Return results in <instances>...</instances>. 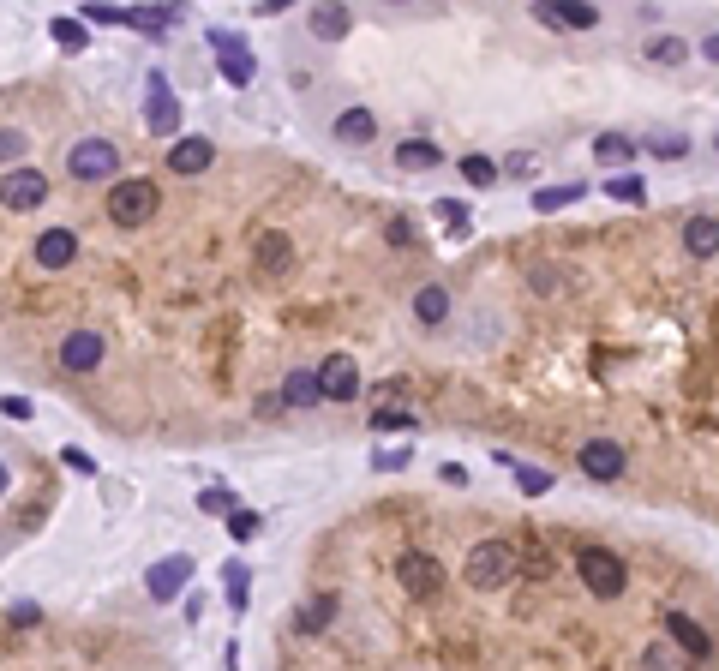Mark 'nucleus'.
I'll return each mask as SVG.
<instances>
[{
    "label": "nucleus",
    "instance_id": "nucleus-46",
    "mask_svg": "<svg viewBox=\"0 0 719 671\" xmlns=\"http://www.w3.org/2000/svg\"><path fill=\"white\" fill-rule=\"evenodd\" d=\"M6 480H12V474H6V468H0V492H6Z\"/></svg>",
    "mask_w": 719,
    "mask_h": 671
},
{
    "label": "nucleus",
    "instance_id": "nucleus-38",
    "mask_svg": "<svg viewBox=\"0 0 719 671\" xmlns=\"http://www.w3.org/2000/svg\"><path fill=\"white\" fill-rule=\"evenodd\" d=\"M24 150H30V144H24V132H18V126H0V162H18Z\"/></svg>",
    "mask_w": 719,
    "mask_h": 671
},
{
    "label": "nucleus",
    "instance_id": "nucleus-36",
    "mask_svg": "<svg viewBox=\"0 0 719 671\" xmlns=\"http://www.w3.org/2000/svg\"><path fill=\"white\" fill-rule=\"evenodd\" d=\"M258 528H264V516H258V510H234V516H228V534H234L240 546H246V540H258Z\"/></svg>",
    "mask_w": 719,
    "mask_h": 671
},
{
    "label": "nucleus",
    "instance_id": "nucleus-23",
    "mask_svg": "<svg viewBox=\"0 0 719 671\" xmlns=\"http://www.w3.org/2000/svg\"><path fill=\"white\" fill-rule=\"evenodd\" d=\"M594 156H600L606 168H624V162L636 156V138H624V132H600V138H594Z\"/></svg>",
    "mask_w": 719,
    "mask_h": 671
},
{
    "label": "nucleus",
    "instance_id": "nucleus-13",
    "mask_svg": "<svg viewBox=\"0 0 719 671\" xmlns=\"http://www.w3.org/2000/svg\"><path fill=\"white\" fill-rule=\"evenodd\" d=\"M582 474H594V480H618V474H624V450H618L612 438L582 444Z\"/></svg>",
    "mask_w": 719,
    "mask_h": 671
},
{
    "label": "nucleus",
    "instance_id": "nucleus-5",
    "mask_svg": "<svg viewBox=\"0 0 719 671\" xmlns=\"http://www.w3.org/2000/svg\"><path fill=\"white\" fill-rule=\"evenodd\" d=\"M396 582L414 594V600H432L450 576H444V564L432 558V552H402V564H396Z\"/></svg>",
    "mask_w": 719,
    "mask_h": 671
},
{
    "label": "nucleus",
    "instance_id": "nucleus-47",
    "mask_svg": "<svg viewBox=\"0 0 719 671\" xmlns=\"http://www.w3.org/2000/svg\"><path fill=\"white\" fill-rule=\"evenodd\" d=\"M714 144H719V138H714Z\"/></svg>",
    "mask_w": 719,
    "mask_h": 671
},
{
    "label": "nucleus",
    "instance_id": "nucleus-32",
    "mask_svg": "<svg viewBox=\"0 0 719 671\" xmlns=\"http://www.w3.org/2000/svg\"><path fill=\"white\" fill-rule=\"evenodd\" d=\"M48 36H54V42H60V48H72V54H78V48H84V42H90V36H84V24H78V18H54V24H48Z\"/></svg>",
    "mask_w": 719,
    "mask_h": 671
},
{
    "label": "nucleus",
    "instance_id": "nucleus-45",
    "mask_svg": "<svg viewBox=\"0 0 719 671\" xmlns=\"http://www.w3.org/2000/svg\"><path fill=\"white\" fill-rule=\"evenodd\" d=\"M702 54H708V60H719V30L708 36V42H702Z\"/></svg>",
    "mask_w": 719,
    "mask_h": 671
},
{
    "label": "nucleus",
    "instance_id": "nucleus-30",
    "mask_svg": "<svg viewBox=\"0 0 719 671\" xmlns=\"http://www.w3.org/2000/svg\"><path fill=\"white\" fill-rule=\"evenodd\" d=\"M648 150H654V156H666V162H678V156L690 150V138H684V132H660V126H654V132H648Z\"/></svg>",
    "mask_w": 719,
    "mask_h": 671
},
{
    "label": "nucleus",
    "instance_id": "nucleus-39",
    "mask_svg": "<svg viewBox=\"0 0 719 671\" xmlns=\"http://www.w3.org/2000/svg\"><path fill=\"white\" fill-rule=\"evenodd\" d=\"M84 18H90V24H126V6H102V0H90Z\"/></svg>",
    "mask_w": 719,
    "mask_h": 671
},
{
    "label": "nucleus",
    "instance_id": "nucleus-8",
    "mask_svg": "<svg viewBox=\"0 0 719 671\" xmlns=\"http://www.w3.org/2000/svg\"><path fill=\"white\" fill-rule=\"evenodd\" d=\"M210 48H222V78H228V84H252L258 60L246 54V42H240L234 30H210Z\"/></svg>",
    "mask_w": 719,
    "mask_h": 671
},
{
    "label": "nucleus",
    "instance_id": "nucleus-2",
    "mask_svg": "<svg viewBox=\"0 0 719 671\" xmlns=\"http://www.w3.org/2000/svg\"><path fill=\"white\" fill-rule=\"evenodd\" d=\"M156 210H162L156 180H120V186L108 192V216H114V228H144Z\"/></svg>",
    "mask_w": 719,
    "mask_h": 671
},
{
    "label": "nucleus",
    "instance_id": "nucleus-14",
    "mask_svg": "<svg viewBox=\"0 0 719 671\" xmlns=\"http://www.w3.org/2000/svg\"><path fill=\"white\" fill-rule=\"evenodd\" d=\"M546 24H570V30H594L600 24V6H588V0H552V6H534Z\"/></svg>",
    "mask_w": 719,
    "mask_h": 671
},
{
    "label": "nucleus",
    "instance_id": "nucleus-27",
    "mask_svg": "<svg viewBox=\"0 0 719 671\" xmlns=\"http://www.w3.org/2000/svg\"><path fill=\"white\" fill-rule=\"evenodd\" d=\"M126 24H132V30H150V36H162V30L174 24V6H126Z\"/></svg>",
    "mask_w": 719,
    "mask_h": 671
},
{
    "label": "nucleus",
    "instance_id": "nucleus-7",
    "mask_svg": "<svg viewBox=\"0 0 719 671\" xmlns=\"http://www.w3.org/2000/svg\"><path fill=\"white\" fill-rule=\"evenodd\" d=\"M318 396H330V402H354V396H360V366H354V354H330V360L318 366Z\"/></svg>",
    "mask_w": 719,
    "mask_h": 671
},
{
    "label": "nucleus",
    "instance_id": "nucleus-1",
    "mask_svg": "<svg viewBox=\"0 0 719 671\" xmlns=\"http://www.w3.org/2000/svg\"><path fill=\"white\" fill-rule=\"evenodd\" d=\"M516 570H522V552H516L510 540H480V546L468 552V582H474L480 594L516 582Z\"/></svg>",
    "mask_w": 719,
    "mask_h": 671
},
{
    "label": "nucleus",
    "instance_id": "nucleus-35",
    "mask_svg": "<svg viewBox=\"0 0 719 671\" xmlns=\"http://www.w3.org/2000/svg\"><path fill=\"white\" fill-rule=\"evenodd\" d=\"M606 198H618V204H642V198H648V186H642L636 174H618V180L606 186Z\"/></svg>",
    "mask_w": 719,
    "mask_h": 671
},
{
    "label": "nucleus",
    "instance_id": "nucleus-25",
    "mask_svg": "<svg viewBox=\"0 0 719 671\" xmlns=\"http://www.w3.org/2000/svg\"><path fill=\"white\" fill-rule=\"evenodd\" d=\"M312 402H318V372H288L282 408H312Z\"/></svg>",
    "mask_w": 719,
    "mask_h": 671
},
{
    "label": "nucleus",
    "instance_id": "nucleus-26",
    "mask_svg": "<svg viewBox=\"0 0 719 671\" xmlns=\"http://www.w3.org/2000/svg\"><path fill=\"white\" fill-rule=\"evenodd\" d=\"M498 462H504V468L522 480V492H528V498H540V492H552V486H558L546 468H528V462H516V456H504V450H498Z\"/></svg>",
    "mask_w": 719,
    "mask_h": 671
},
{
    "label": "nucleus",
    "instance_id": "nucleus-40",
    "mask_svg": "<svg viewBox=\"0 0 719 671\" xmlns=\"http://www.w3.org/2000/svg\"><path fill=\"white\" fill-rule=\"evenodd\" d=\"M372 468H378V474H396V468H408V450H378Z\"/></svg>",
    "mask_w": 719,
    "mask_h": 671
},
{
    "label": "nucleus",
    "instance_id": "nucleus-33",
    "mask_svg": "<svg viewBox=\"0 0 719 671\" xmlns=\"http://www.w3.org/2000/svg\"><path fill=\"white\" fill-rule=\"evenodd\" d=\"M198 510H210V516H234L240 504H234L228 486H204V492H198Z\"/></svg>",
    "mask_w": 719,
    "mask_h": 671
},
{
    "label": "nucleus",
    "instance_id": "nucleus-20",
    "mask_svg": "<svg viewBox=\"0 0 719 671\" xmlns=\"http://www.w3.org/2000/svg\"><path fill=\"white\" fill-rule=\"evenodd\" d=\"M372 132H378L372 108H342V114H336V138H342V144H366Z\"/></svg>",
    "mask_w": 719,
    "mask_h": 671
},
{
    "label": "nucleus",
    "instance_id": "nucleus-22",
    "mask_svg": "<svg viewBox=\"0 0 719 671\" xmlns=\"http://www.w3.org/2000/svg\"><path fill=\"white\" fill-rule=\"evenodd\" d=\"M348 24H354V12H348V6H318V12H312V36H324V42L348 36Z\"/></svg>",
    "mask_w": 719,
    "mask_h": 671
},
{
    "label": "nucleus",
    "instance_id": "nucleus-21",
    "mask_svg": "<svg viewBox=\"0 0 719 671\" xmlns=\"http://www.w3.org/2000/svg\"><path fill=\"white\" fill-rule=\"evenodd\" d=\"M438 162H444V150L426 144V138H402V150H396V168H414V174H420V168H438Z\"/></svg>",
    "mask_w": 719,
    "mask_h": 671
},
{
    "label": "nucleus",
    "instance_id": "nucleus-10",
    "mask_svg": "<svg viewBox=\"0 0 719 671\" xmlns=\"http://www.w3.org/2000/svg\"><path fill=\"white\" fill-rule=\"evenodd\" d=\"M186 576H192V558H186V552H174V558H162V564H150V576H144V588H150V600H174V594L186 588Z\"/></svg>",
    "mask_w": 719,
    "mask_h": 671
},
{
    "label": "nucleus",
    "instance_id": "nucleus-28",
    "mask_svg": "<svg viewBox=\"0 0 719 671\" xmlns=\"http://www.w3.org/2000/svg\"><path fill=\"white\" fill-rule=\"evenodd\" d=\"M684 54H690L684 36H654V42H648V60H654V66H678Z\"/></svg>",
    "mask_w": 719,
    "mask_h": 671
},
{
    "label": "nucleus",
    "instance_id": "nucleus-43",
    "mask_svg": "<svg viewBox=\"0 0 719 671\" xmlns=\"http://www.w3.org/2000/svg\"><path fill=\"white\" fill-rule=\"evenodd\" d=\"M0 414H6V420H30V402H24V396H0Z\"/></svg>",
    "mask_w": 719,
    "mask_h": 671
},
{
    "label": "nucleus",
    "instance_id": "nucleus-19",
    "mask_svg": "<svg viewBox=\"0 0 719 671\" xmlns=\"http://www.w3.org/2000/svg\"><path fill=\"white\" fill-rule=\"evenodd\" d=\"M684 246H690V258H714L719 252V222L714 216H690V222H684Z\"/></svg>",
    "mask_w": 719,
    "mask_h": 671
},
{
    "label": "nucleus",
    "instance_id": "nucleus-37",
    "mask_svg": "<svg viewBox=\"0 0 719 671\" xmlns=\"http://www.w3.org/2000/svg\"><path fill=\"white\" fill-rule=\"evenodd\" d=\"M222 582H228V600H234V606H246V594H252V570H246V564H228V570H222Z\"/></svg>",
    "mask_w": 719,
    "mask_h": 671
},
{
    "label": "nucleus",
    "instance_id": "nucleus-18",
    "mask_svg": "<svg viewBox=\"0 0 719 671\" xmlns=\"http://www.w3.org/2000/svg\"><path fill=\"white\" fill-rule=\"evenodd\" d=\"M372 426H378V432H402V426H414V408L402 402V384H390V396L372 408Z\"/></svg>",
    "mask_w": 719,
    "mask_h": 671
},
{
    "label": "nucleus",
    "instance_id": "nucleus-3",
    "mask_svg": "<svg viewBox=\"0 0 719 671\" xmlns=\"http://www.w3.org/2000/svg\"><path fill=\"white\" fill-rule=\"evenodd\" d=\"M576 570H582L588 594H600V600H618V594L630 588L624 558H618V552H606V546H582V552H576Z\"/></svg>",
    "mask_w": 719,
    "mask_h": 671
},
{
    "label": "nucleus",
    "instance_id": "nucleus-15",
    "mask_svg": "<svg viewBox=\"0 0 719 671\" xmlns=\"http://www.w3.org/2000/svg\"><path fill=\"white\" fill-rule=\"evenodd\" d=\"M210 162H216V144H210V138H180V144L168 150V168H174V174H204Z\"/></svg>",
    "mask_w": 719,
    "mask_h": 671
},
{
    "label": "nucleus",
    "instance_id": "nucleus-42",
    "mask_svg": "<svg viewBox=\"0 0 719 671\" xmlns=\"http://www.w3.org/2000/svg\"><path fill=\"white\" fill-rule=\"evenodd\" d=\"M648 671H678V654L672 648H648Z\"/></svg>",
    "mask_w": 719,
    "mask_h": 671
},
{
    "label": "nucleus",
    "instance_id": "nucleus-34",
    "mask_svg": "<svg viewBox=\"0 0 719 671\" xmlns=\"http://www.w3.org/2000/svg\"><path fill=\"white\" fill-rule=\"evenodd\" d=\"M462 174H468V186H492V180H498V162H492V156H462Z\"/></svg>",
    "mask_w": 719,
    "mask_h": 671
},
{
    "label": "nucleus",
    "instance_id": "nucleus-9",
    "mask_svg": "<svg viewBox=\"0 0 719 671\" xmlns=\"http://www.w3.org/2000/svg\"><path fill=\"white\" fill-rule=\"evenodd\" d=\"M144 126H150L156 138H168V132L180 126V102H174V90H168L162 72H150V108H144Z\"/></svg>",
    "mask_w": 719,
    "mask_h": 671
},
{
    "label": "nucleus",
    "instance_id": "nucleus-12",
    "mask_svg": "<svg viewBox=\"0 0 719 671\" xmlns=\"http://www.w3.org/2000/svg\"><path fill=\"white\" fill-rule=\"evenodd\" d=\"M60 366H66V372H90V366H102V336H96V330H72V336L60 342Z\"/></svg>",
    "mask_w": 719,
    "mask_h": 671
},
{
    "label": "nucleus",
    "instance_id": "nucleus-11",
    "mask_svg": "<svg viewBox=\"0 0 719 671\" xmlns=\"http://www.w3.org/2000/svg\"><path fill=\"white\" fill-rule=\"evenodd\" d=\"M30 252H36L42 270H66V264L78 258V234H72V228H48V234H36Z\"/></svg>",
    "mask_w": 719,
    "mask_h": 671
},
{
    "label": "nucleus",
    "instance_id": "nucleus-17",
    "mask_svg": "<svg viewBox=\"0 0 719 671\" xmlns=\"http://www.w3.org/2000/svg\"><path fill=\"white\" fill-rule=\"evenodd\" d=\"M666 630H672V642H678L684 654H696V660H702V654L714 648V642H708V630H702V624H696L690 612H666Z\"/></svg>",
    "mask_w": 719,
    "mask_h": 671
},
{
    "label": "nucleus",
    "instance_id": "nucleus-29",
    "mask_svg": "<svg viewBox=\"0 0 719 671\" xmlns=\"http://www.w3.org/2000/svg\"><path fill=\"white\" fill-rule=\"evenodd\" d=\"M576 198H582V186H540V192H534V210L552 216V210H564V204H576Z\"/></svg>",
    "mask_w": 719,
    "mask_h": 671
},
{
    "label": "nucleus",
    "instance_id": "nucleus-31",
    "mask_svg": "<svg viewBox=\"0 0 719 671\" xmlns=\"http://www.w3.org/2000/svg\"><path fill=\"white\" fill-rule=\"evenodd\" d=\"M330 618H336V600H330V594H318V600L300 606V630H324Z\"/></svg>",
    "mask_w": 719,
    "mask_h": 671
},
{
    "label": "nucleus",
    "instance_id": "nucleus-41",
    "mask_svg": "<svg viewBox=\"0 0 719 671\" xmlns=\"http://www.w3.org/2000/svg\"><path fill=\"white\" fill-rule=\"evenodd\" d=\"M438 216H444V222H450V228H468V210H462V204H456V198H438Z\"/></svg>",
    "mask_w": 719,
    "mask_h": 671
},
{
    "label": "nucleus",
    "instance_id": "nucleus-4",
    "mask_svg": "<svg viewBox=\"0 0 719 671\" xmlns=\"http://www.w3.org/2000/svg\"><path fill=\"white\" fill-rule=\"evenodd\" d=\"M66 174L72 180H108V174H120V150L108 138H84L66 150Z\"/></svg>",
    "mask_w": 719,
    "mask_h": 671
},
{
    "label": "nucleus",
    "instance_id": "nucleus-6",
    "mask_svg": "<svg viewBox=\"0 0 719 671\" xmlns=\"http://www.w3.org/2000/svg\"><path fill=\"white\" fill-rule=\"evenodd\" d=\"M48 198V174L42 168H12L6 180H0V204L6 210H36Z\"/></svg>",
    "mask_w": 719,
    "mask_h": 671
},
{
    "label": "nucleus",
    "instance_id": "nucleus-24",
    "mask_svg": "<svg viewBox=\"0 0 719 671\" xmlns=\"http://www.w3.org/2000/svg\"><path fill=\"white\" fill-rule=\"evenodd\" d=\"M414 312H420V324H444V318H450V288H438V282L420 288V294H414Z\"/></svg>",
    "mask_w": 719,
    "mask_h": 671
},
{
    "label": "nucleus",
    "instance_id": "nucleus-16",
    "mask_svg": "<svg viewBox=\"0 0 719 671\" xmlns=\"http://www.w3.org/2000/svg\"><path fill=\"white\" fill-rule=\"evenodd\" d=\"M258 270L288 276V270H294V240H288V234H258Z\"/></svg>",
    "mask_w": 719,
    "mask_h": 671
},
{
    "label": "nucleus",
    "instance_id": "nucleus-44",
    "mask_svg": "<svg viewBox=\"0 0 719 671\" xmlns=\"http://www.w3.org/2000/svg\"><path fill=\"white\" fill-rule=\"evenodd\" d=\"M384 234H390V246H414V228H408V222H402V216H396V222H390V228H384Z\"/></svg>",
    "mask_w": 719,
    "mask_h": 671
}]
</instances>
